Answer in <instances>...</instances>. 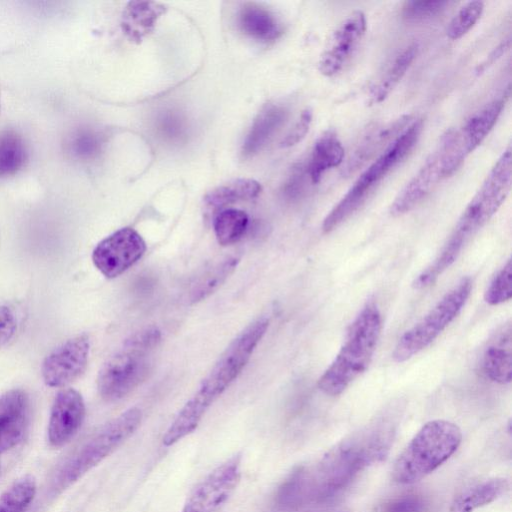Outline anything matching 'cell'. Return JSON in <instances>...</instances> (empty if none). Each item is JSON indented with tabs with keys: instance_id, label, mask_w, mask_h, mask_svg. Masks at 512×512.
Segmentation results:
<instances>
[{
	"instance_id": "27",
	"label": "cell",
	"mask_w": 512,
	"mask_h": 512,
	"mask_svg": "<svg viewBox=\"0 0 512 512\" xmlns=\"http://www.w3.org/2000/svg\"><path fill=\"white\" fill-rule=\"evenodd\" d=\"M247 214L239 209L226 208L218 212L213 220L216 239L222 246L238 242L248 227Z\"/></svg>"
},
{
	"instance_id": "4",
	"label": "cell",
	"mask_w": 512,
	"mask_h": 512,
	"mask_svg": "<svg viewBox=\"0 0 512 512\" xmlns=\"http://www.w3.org/2000/svg\"><path fill=\"white\" fill-rule=\"evenodd\" d=\"M462 432L453 422L437 419L424 424L397 457L393 479L413 484L440 467L458 449Z\"/></svg>"
},
{
	"instance_id": "16",
	"label": "cell",
	"mask_w": 512,
	"mask_h": 512,
	"mask_svg": "<svg viewBox=\"0 0 512 512\" xmlns=\"http://www.w3.org/2000/svg\"><path fill=\"white\" fill-rule=\"evenodd\" d=\"M443 141L426 159L425 163L403 187L390 206L393 216H401L417 206L443 178Z\"/></svg>"
},
{
	"instance_id": "25",
	"label": "cell",
	"mask_w": 512,
	"mask_h": 512,
	"mask_svg": "<svg viewBox=\"0 0 512 512\" xmlns=\"http://www.w3.org/2000/svg\"><path fill=\"white\" fill-rule=\"evenodd\" d=\"M418 45L412 43L403 49L389 64L385 72L372 86L369 93V104H378L384 101L400 82L411 63L416 57Z\"/></svg>"
},
{
	"instance_id": "35",
	"label": "cell",
	"mask_w": 512,
	"mask_h": 512,
	"mask_svg": "<svg viewBox=\"0 0 512 512\" xmlns=\"http://www.w3.org/2000/svg\"><path fill=\"white\" fill-rule=\"evenodd\" d=\"M312 122V112L309 109L304 110L293 128L281 141V147L287 148L299 143L308 133Z\"/></svg>"
},
{
	"instance_id": "29",
	"label": "cell",
	"mask_w": 512,
	"mask_h": 512,
	"mask_svg": "<svg viewBox=\"0 0 512 512\" xmlns=\"http://www.w3.org/2000/svg\"><path fill=\"white\" fill-rule=\"evenodd\" d=\"M36 490V480L33 476L25 475L18 478L0 495V512H26Z\"/></svg>"
},
{
	"instance_id": "20",
	"label": "cell",
	"mask_w": 512,
	"mask_h": 512,
	"mask_svg": "<svg viewBox=\"0 0 512 512\" xmlns=\"http://www.w3.org/2000/svg\"><path fill=\"white\" fill-rule=\"evenodd\" d=\"M164 13L165 7L158 2L131 1L122 15V30L128 39L138 43L154 29Z\"/></svg>"
},
{
	"instance_id": "10",
	"label": "cell",
	"mask_w": 512,
	"mask_h": 512,
	"mask_svg": "<svg viewBox=\"0 0 512 512\" xmlns=\"http://www.w3.org/2000/svg\"><path fill=\"white\" fill-rule=\"evenodd\" d=\"M505 101L495 100L471 116L457 131L442 136L443 178L453 174L464 160L481 144L495 125Z\"/></svg>"
},
{
	"instance_id": "18",
	"label": "cell",
	"mask_w": 512,
	"mask_h": 512,
	"mask_svg": "<svg viewBox=\"0 0 512 512\" xmlns=\"http://www.w3.org/2000/svg\"><path fill=\"white\" fill-rule=\"evenodd\" d=\"M413 121L411 115H403L394 121L372 129L350 155L343 169V175L354 174L376 154L384 152Z\"/></svg>"
},
{
	"instance_id": "11",
	"label": "cell",
	"mask_w": 512,
	"mask_h": 512,
	"mask_svg": "<svg viewBox=\"0 0 512 512\" xmlns=\"http://www.w3.org/2000/svg\"><path fill=\"white\" fill-rule=\"evenodd\" d=\"M241 456L233 455L212 470L191 492L181 512H218L236 489Z\"/></svg>"
},
{
	"instance_id": "32",
	"label": "cell",
	"mask_w": 512,
	"mask_h": 512,
	"mask_svg": "<svg viewBox=\"0 0 512 512\" xmlns=\"http://www.w3.org/2000/svg\"><path fill=\"white\" fill-rule=\"evenodd\" d=\"M512 297V261L508 259L490 282L484 300L495 306L509 301Z\"/></svg>"
},
{
	"instance_id": "1",
	"label": "cell",
	"mask_w": 512,
	"mask_h": 512,
	"mask_svg": "<svg viewBox=\"0 0 512 512\" xmlns=\"http://www.w3.org/2000/svg\"><path fill=\"white\" fill-rule=\"evenodd\" d=\"M395 433L394 425L378 421L343 439L310 468H299L304 505L327 502L366 467L383 460Z\"/></svg>"
},
{
	"instance_id": "37",
	"label": "cell",
	"mask_w": 512,
	"mask_h": 512,
	"mask_svg": "<svg viewBox=\"0 0 512 512\" xmlns=\"http://www.w3.org/2000/svg\"><path fill=\"white\" fill-rule=\"evenodd\" d=\"M97 147L98 142L92 135H83L76 144L77 152L84 155L94 153L97 150Z\"/></svg>"
},
{
	"instance_id": "24",
	"label": "cell",
	"mask_w": 512,
	"mask_h": 512,
	"mask_svg": "<svg viewBox=\"0 0 512 512\" xmlns=\"http://www.w3.org/2000/svg\"><path fill=\"white\" fill-rule=\"evenodd\" d=\"M286 117L287 110L282 106L270 105L262 110L245 139L243 155L248 157L257 153L283 124Z\"/></svg>"
},
{
	"instance_id": "13",
	"label": "cell",
	"mask_w": 512,
	"mask_h": 512,
	"mask_svg": "<svg viewBox=\"0 0 512 512\" xmlns=\"http://www.w3.org/2000/svg\"><path fill=\"white\" fill-rule=\"evenodd\" d=\"M366 31L362 11L350 13L330 35L318 61L320 73L332 77L340 73L356 53Z\"/></svg>"
},
{
	"instance_id": "6",
	"label": "cell",
	"mask_w": 512,
	"mask_h": 512,
	"mask_svg": "<svg viewBox=\"0 0 512 512\" xmlns=\"http://www.w3.org/2000/svg\"><path fill=\"white\" fill-rule=\"evenodd\" d=\"M422 131V120H414L358 177L342 199L327 214L322 231L329 233L349 218L375 186L413 149Z\"/></svg>"
},
{
	"instance_id": "9",
	"label": "cell",
	"mask_w": 512,
	"mask_h": 512,
	"mask_svg": "<svg viewBox=\"0 0 512 512\" xmlns=\"http://www.w3.org/2000/svg\"><path fill=\"white\" fill-rule=\"evenodd\" d=\"M472 290L469 277L463 278L438 303L398 340L392 353L397 363L405 362L426 349L453 322Z\"/></svg>"
},
{
	"instance_id": "8",
	"label": "cell",
	"mask_w": 512,
	"mask_h": 512,
	"mask_svg": "<svg viewBox=\"0 0 512 512\" xmlns=\"http://www.w3.org/2000/svg\"><path fill=\"white\" fill-rule=\"evenodd\" d=\"M141 417V411L133 407L105 424L62 465L55 488H67L98 465L135 432Z\"/></svg>"
},
{
	"instance_id": "30",
	"label": "cell",
	"mask_w": 512,
	"mask_h": 512,
	"mask_svg": "<svg viewBox=\"0 0 512 512\" xmlns=\"http://www.w3.org/2000/svg\"><path fill=\"white\" fill-rule=\"evenodd\" d=\"M26 150L20 136L13 131L0 133V177L16 173L24 164Z\"/></svg>"
},
{
	"instance_id": "34",
	"label": "cell",
	"mask_w": 512,
	"mask_h": 512,
	"mask_svg": "<svg viewBox=\"0 0 512 512\" xmlns=\"http://www.w3.org/2000/svg\"><path fill=\"white\" fill-rule=\"evenodd\" d=\"M427 510V500L418 494L401 495L379 507V512H426Z\"/></svg>"
},
{
	"instance_id": "21",
	"label": "cell",
	"mask_w": 512,
	"mask_h": 512,
	"mask_svg": "<svg viewBox=\"0 0 512 512\" xmlns=\"http://www.w3.org/2000/svg\"><path fill=\"white\" fill-rule=\"evenodd\" d=\"M238 25L245 35L261 41L275 40L282 32L274 14L256 3H246L241 7Z\"/></svg>"
},
{
	"instance_id": "22",
	"label": "cell",
	"mask_w": 512,
	"mask_h": 512,
	"mask_svg": "<svg viewBox=\"0 0 512 512\" xmlns=\"http://www.w3.org/2000/svg\"><path fill=\"white\" fill-rule=\"evenodd\" d=\"M509 489L506 478H491L461 491L452 501L450 512H474L504 495Z\"/></svg>"
},
{
	"instance_id": "19",
	"label": "cell",
	"mask_w": 512,
	"mask_h": 512,
	"mask_svg": "<svg viewBox=\"0 0 512 512\" xmlns=\"http://www.w3.org/2000/svg\"><path fill=\"white\" fill-rule=\"evenodd\" d=\"M482 371L492 382L509 384L512 379V327L506 323L485 348Z\"/></svg>"
},
{
	"instance_id": "33",
	"label": "cell",
	"mask_w": 512,
	"mask_h": 512,
	"mask_svg": "<svg viewBox=\"0 0 512 512\" xmlns=\"http://www.w3.org/2000/svg\"><path fill=\"white\" fill-rule=\"evenodd\" d=\"M450 4L448 1H406L402 17L408 22H422L441 14Z\"/></svg>"
},
{
	"instance_id": "15",
	"label": "cell",
	"mask_w": 512,
	"mask_h": 512,
	"mask_svg": "<svg viewBox=\"0 0 512 512\" xmlns=\"http://www.w3.org/2000/svg\"><path fill=\"white\" fill-rule=\"evenodd\" d=\"M85 417V404L79 392L66 388L59 391L51 407L48 441L53 447L66 445L78 432Z\"/></svg>"
},
{
	"instance_id": "5",
	"label": "cell",
	"mask_w": 512,
	"mask_h": 512,
	"mask_svg": "<svg viewBox=\"0 0 512 512\" xmlns=\"http://www.w3.org/2000/svg\"><path fill=\"white\" fill-rule=\"evenodd\" d=\"M160 340L161 332L155 326L130 335L99 371L97 387L101 397L119 400L144 381Z\"/></svg>"
},
{
	"instance_id": "39",
	"label": "cell",
	"mask_w": 512,
	"mask_h": 512,
	"mask_svg": "<svg viewBox=\"0 0 512 512\" xmlns=\"http://www.w3.org/2000/svg\"><path fill=\"white\" fill-rule=\"evenodd\" d=\"M330 512H347V511L341 510V511H330Z\"/></svg>"
},
{
	"instance_id": "2",
	"label": "cell",
	"mask_w": 512,
	"mask_h": 512,
	"mask_svg": "<svg viewBox=\"0 0 512 512\" xmlns=\"http://www.w3.org/2000/svg\"><path fill=\"white\" fill-rule=\"evenodd\" d=\"M268 326L267 318H259L229 344L167 429L163 436L165 446L174 445L197 428L206 411L241 373Z\"/></svg>"
},
{
	"instance_id": "23",
	"label": "cell",
	"mask_w": 512,
	"mask_h": 512,
	"mask_svg": "<svg viewBox=\"0 0 512 512\" xmlns=\"http://www.w3.org/2000/svg\"><path fill=\"white\" fill-rule=\"evenodd\" d=\"M344 157L343 146L333 131L322 134L312 149L306 166L307 175L313 184H317L329 169L338 166Z\"/></svg>"
},
{
	"instance_id": "14",
	"label": "cell",
	"mask_w": 512,
	"mask_h": 512,
	"mask_svg": "<svg viewBox=\"0 0 512 512\" xmlns=\"http://www.w3.org/2000/svg\"><path fill=\"white\" fill-rule=\"evenodd\" d=\"M90 350L85 334L75 336L54 349L42 364V377L50 387H62L77 379L86 369Z\"/></svg>"
},
{
	"instance_id": "26",
	"label": "cell",
	"mask_w": 512,
	"mask_h": 512,
	"mask_svg": "<svg viewBox=\"0 0 512 512\" xmlns=\"http://www.w3.org/2000/svg\"><path fill=\"white\" fill-rule=\"evenodd\" d=\"M261 192L260 184L252 179H238L209 192L205 199L206 208L212 213H218L227 205L239 200L253 199Z\"/></svg>"
},
{
	"instance_id": "12",
	"label": "cell",
	"mask_w": 512,
	"mask_h": 512,
	"mask_svg": "<svg viewBox=\"0 0 512 512\" xmlns=\"http://www.w3.org/2000/svg\"><path fill=\"white\" fill-rule=\"evenodd\" d=\"M146 243L133 228L124 227L100 241L92 253L95 267L107 278H115L144 255Z\"/></svg>"
},
{
	"instance_id": "38",
	"label": "cell",
	"mask_w": 512,
	"mask_h": 512,
	"mask_svg": "<svg viewBox=\"0 0 512 512\" xmlns=\"http://www.w3.org/2000/svg\"><path fill=\"white\" fill-rule=\"evenodd\" d=\"M509 45L510 41L508 40L507 42H503L498 47H496V49L488 56L486 62L482 63L479 66L478 72L484 70L487 67V65L495 62V60L502 56L505 53V51L509 48Z\"/></svg>"
},
{
	"instance_id": "28",
	"label": "cell",
	"mask_w": 512,
	"mask_h": 512,
	"mask_svg": "<svg viewBox=\"0 0 512 512\" xmlns=\"http://www.w3.org/2000/svg\"><path fill=\"white\" fill-rule=\"evenodd\" d=\"M239 260L237 256H228L204 273L191 291V302L202 301L218 290L233 273Z\"/></svg>"
},
{
	"instance_id": "3",
	"label": "cell",
	"mask_w": 512,
	"mask_h": 512,
	"mask_svg": "<svg viewBox=\"0 0 512 512\" xmlns=\"http://www.w3.org/2000/svg\"><path fill=\"white\" fill-rule=\"evenodd\" d=\"M382 317L373 303L367 304L350 326L339 352L318 380L328 396L343 393L368 368L380 338Z\"/></svg>"
},
{
	"instance_id": "40",
	"label": "cell",
	"mask_w": 512,
	"mask_h": 512,
	"mask_svg": "<svg viewBox=\"0 0 512 512\" xmlns=\"http://www.w3.org/2000/svg\"><path fill=\"white\" fill-rule=\"evenodd\" d=\"M0 473H1V463H0Z\"/></svg>"
},
{
	"instance_id": "36",
	"label": "cell",
	"mask_w": 512,
	"mask_h": 512,
	"mask_svg": "<svg viewBox=\"0 0 512 512\" xmlns=\"http://www.w3.org/2000/svg\"><path fill=\"white\" fill-rule=\"evenodd\" d=\"M17 329L16 316L8 306H0V348L15 334Z\"/></svg>"
},
{
	"instance_id": "7",
	"label": "cell",
	"mask_w": 512,
	"mask_h": 512,
	"mask_svg": "<svg viewBox=\"0 0 512 512\" xmlns=\"http://www.w3.org/2000/svg\"><path fill=\"white\" fill-rule=\"evenodd\" d=\"M512 155L510 146L501 154L479 190L472 197L444 244L460 255L469 239L482 228L504 203L511 188Z\"/></svg>"
},
{
	"instance_id": "31",
	"label": "cell",
	"mask_w": 512,
	"mask_h": 512,
	"mask_svg": "<svg viewBox=\"0 0 512 512\" xmlns=\"http://www.w3.org/2000/svg\"><path fill=\"white\" fill-rule=\"evenodd\" d=\"M484 8L482 1L467 2L453 17L447 27V36L457 40L464 36L480 19Z\"/></svg>"
},
{
	"instance_id": "17",
	"label": "cell",
	"mask_w": 512,
	"mask_h": 512,
	"mask_svg": "<svg viewBox=\"0 0 512 512\" xmlns=\"http://www.w3.org/2000/svg\"><path fill=\"white\" fill-rule=\"evenodd\" d=\"M29 418L30 402L25 391L12 389L0 397V455L22 441Z\"/></svg>"
}]
</instances>
